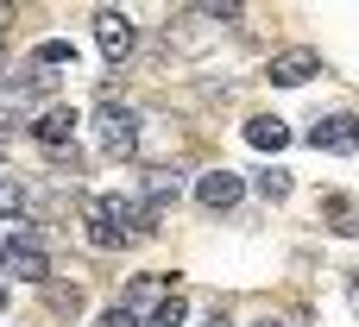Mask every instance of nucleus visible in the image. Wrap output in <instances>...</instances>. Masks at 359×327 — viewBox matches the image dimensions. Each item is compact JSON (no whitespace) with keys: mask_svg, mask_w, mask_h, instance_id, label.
<instances>
[{"mask_svg":"<svg viewBox=\"0 0 359 327\" xmlns=\"http://www.w3.org/2000/svg\"><path fill=\"white\" fill-rule=\"evenodd\" d=\"M183 195V176L177 170H145V202L151 208H164V202H177Z\"/></svg>","mask_w":359,"mask_h":327,"instance_id":"obj_11","label":"nucleus"},{"mask_svg":"<svg viewBox=\"0 0 359 327\" xmlns=\"http://www.w3.org/2000/svg\"><path fill=\"white\" fill-rule=\"evenodd\" d=\"M0 271L19 277V284H44V277H50V258H44V246L19 227V233H0Z\"/></svg>","mask_w":359,"mask_h":327,"instance_id":"obj_2","label":"nucleus"},{"mask_svg":"<svg viewBox=\"0 0 359 327\" xmlns=\"http://www.w3.org/2000/svg\"><path fill=\"white\" fill-rule=\"evenodd\" d=\"M316 69H322V57H316V50H278V57L265 63V76H271L278 88H303Z\"/></svg>","mask_w":359,"mask_h":327,"instance_id":"obj_6","label":"nucleus"},{"mask_svg":"<svg viewBox=\"0 0 359 327\" xmlns=\"http://www.w3.org/2000/svg\"><path fill=\"white\" fill-rule=\"evenodd\" d=\"M44 63H69V69H76V44H69V38H44V44L32 50V69H44Z\"/></svg>","mask_w":359,"mask_h":327,"instance_id":"obj_12","label":"nucleus"},{"mask_svg":"<svg viewBox=\"0 0 359 327\" xmlns=\"http://www.w3.org/2000/svg\"><path fill=\"white\" fill-rule=\"evenodd\" d=\"M50 309L76 315V309H82V290H76V284H57V290H50Z\"/></svg>","mask_w":359,"mask_h":327,"instance_id":"obj_15","label":"nucleus"},{"mask_svg":"<svg viewBox=\"0 0 359 327\" xmlns=\"http://www.w3.org/2000/svg\"><path fill=\"white\" fill-rule=\"evenodd\" d=\"M0 309H6V284H0Z\"/></svg>","mask_w":359,"mask_h":327,"instance_id":"obj_20","label":"nucleus"},{"mask_svg":"<svg viewBox=\"0 0 359 327\" xmlns=\"http://www.w3.org/2000/svg\"><path fill=\"white\" fill-rule=\"evenodd\" d=\"M95 38H101V57H107L114 69L133 57V19H126L120 6H101V13H95Z\"/></svg>","mask_w":359,"mask_h":327,"instance_id":"obj_4","label":"nucleus"},{"mask_svg":"<svg viewBox=\"0 0 359 327\" xmlns=\"http://www.w3.org/2000/svg\"><path fill=\"white\" fill-rule=\"evenodd\" d=\"M252 189H259L265 202H284V195H290V176H284V170H259V176H252Z\"/></svg>","mask_w":359,"mask_h":327,"instance_id":"obj_14","label":"nucleus"},{"mask_svg":"<svg viewBox=\"0 0 359 327\" xmlns=\"http://www.w3.org/2000/svg\"><path fill=\"white\" fill-rule=\"evenodd\" d=\"M196 202H202L208 214H227V208L240 202V176H233V170H208V176L196 183Z\"/></svg>","mask_w":359,"mask_h":327,"instance_id":"obj_7","label":"nucleus"},{"mask_svg":"<svg viewBox=\"0 0 359 327\" xmlns=\"http://www.w3.org/2000/svg\"><path fill=\"white\" fill-rule=\"evenodd\" d=\"M76 120H82L76 107H44V113L32 120V139L44 145L50 164H69V170H76Z\"/></svg>","mask_w":359,"mask_h":327,"instance_id":"obj_1","label":"nucleus"},{"mask_svg":"<svg viewBox=\"0 0 359 327\" xmlns=\"http://www.w3.org/2000/svg\"><path fill=\"white\" fill-rule=\"evenodd\" d=\"M6 19H13V6H0V32H6Z\"/></svg>","mask_w":359,"mask_h":327,"instance_id":"obj_18","label":"nucleus"},{"mask_svg":"<svg viewBox=\"0 0 359 327\" xmlns=\"http://www.w3.org/2000/svg\"><path fill=\"white\" fill-rule=\"evenodd\" d=\"M82 221H88V227H82V233H88V246H101V252H120V246H133V233H120V227L101 214V202H88V208H82Z\"/></svg>","mask_w":359,"mask_h":327,"instance_id":"obj_8","label":"nucleus"},{"mask_svg":"<svg viewBox=\"0 0 359 327\" xmlns=\"http://www.w3.org/2000/svg\"><path fill=\"white\" fill-rule=\"evenodd\" d=\"M95 327H139V315L126 309V302H114V309H101V321Z\"/></svg>","mask_w":359,"mask_h":327,"instance_id":"obj_16","label":"nucleus"},{"mask_svg":"<svg viewBox=\"0 0 359 327\" xmlns=\"http://www.w3.org/2000/svg\"><path fill=\"white\" fill-rule=\"evenodd\" d=\"M347 296H353V309H359V277H353V290H347Z\"/></svg>","mask_w":359,"mask_h":327,"instance_id":"obj_19","label":"nucleus"},{"mask_svg":"<svg viewBox=\"0 0 359 327\" xmlns=\"http://www.w3.org/2000/svg\"><path fill=\"white\" fill-rule=\"evenodd\" d=\"M246 145H259V151H284V145H290V126L271 120V113H252V120H246Z\"/></svg>","mask_w":359,"mask_h":327,"instance_id":"obj_10","label":"nucleus"},{"mask_svg":"<svg viewBox=\"0 0 359 327\" xmlns=\"http://www.w3.org/2000/svg\"><path fill=\"white\" fill-rule=\"evenodd\" d=\"M139 327H183V296H164L151 315H139Z\"/></svg>","mask_w":359,"mask_h":327,"instance_id":"obj_13","label":"nucleus"},{"mask_svg":"<svg viewBox=\"0 0 359 327\" xmlns=\"http://www.w3.org/2000/svg\"><path fill=\"white\" fill-rule=\"evenodd\" d=\"M95 139H101V151H107V158H133V151H139V113L107 101V107L95 113Z\"/></svg>","mask_w":359,"mask_h":327,"instance_id":"obj_3","label":"nucleus"},{"mask_svg":"<svg viewBox=\"0 0 359 327\" xmlns=\"http://www.w3.org/2000/svg\"><path fill=\"white\" fill-rule=\"evenodd\" d=\"M309 145L347 158V151L359 145V120H353V113H328V120H316V126H309Z\"/></svg>","mask_w":359,"mask_h":327,"instance_id":"obj_5","label":"nucleus"},{"mask_svg":"<svg viewBox=\"0 0 359 327\" xmlns=\"http://www.w3.org/2000/svg\"><path fill=\"white\" fill-rule=\"evenodd\" d=\"M252 327H303L297 315H265V321H252Z\"/></svg>","mask_w":359,"mask_h":327,"instance_id":"obj_17","label":"nucleus"},{"mask_svg":"<svg viewBox=\"0 0 359 327\" xmlns=\"http://www.w3.org/2000/svg\"><path fill=\"white\" fill-rule=\"evenodd\" d=\"M208 327H227V321H221V315H215V321H208Z\"/></svg>","mask_w":359,"mask_h":327,"instance_id":"obj_21","label":"nucleus"},{"mask_svg":"<svg viewBox=\"0 0 359 327\" xmlns=\"http://www.w3.org/2000/svg\"><path fill=\"white\" fill-rule=\"evenodd\" d=\"M322 221H328V233L353 239V233H359V202H353V195H322Z\"/></svg>","mask_w":359,"mask_h":327,"instance_id":"obj_9","label":"nucleus"}]
</instances>
